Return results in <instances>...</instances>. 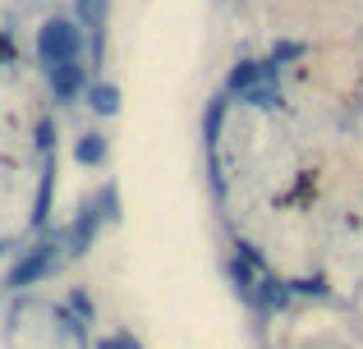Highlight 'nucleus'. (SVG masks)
Listing matches in <instances>:
<instances>
[{
    "instance_id": "obj_5",
    "label": "nucleus",
    "mask_w": 363,
    "mask_h": 349,
    "mask_svg": "<svg viewBox=\"0 0 363 349\" xmlns=\"http://www.w3.org/2000/svg\"><path fill=\"white\" fill-rule=\"evenodd\" d=\"M106 14H111V0H74V18H79V28H88L92 37L106 33Z\"/></svg>"
},
{
    "instance_id": "obj_10",
    "label": "nucleus",
    "mask_w": 363,
    "mask_h": 349,
    "mask_svg": "<svg viewBox=\"0 0 363 349\" xmlns=\"http://www.w3.org/2000/svg\"><path fill=\"white\" fill-rule=\"evenodd\" d=\"M225 110H230V97H212V106H207V143H212V138H216V125H221V120H225Z\"/></svg>"
},
{
    "instance_id": "obj_6",
    "label": "nucleus",
    "mask_w": 363,
    "mask_h": 349,
    "mask_svg": "<svg viewBox=\"0 0 363 349\" xmlns=\"http://www.w3.org/2000/svg\"><path fill=\"white\" fill-rule=\"evenodd\" d=\"M267 74H276V60H244L230 69V97H240L244 88H253L257 79H267Z\"/></svg>"
},
{
    "instance_id": "obj_1",
    "label": "nucleus",
    "mask_w": 363,
    "mask_h": 349,
    "mask_svg": "<svg viewBox=\"0 0 363 349\" xmlns=\"http://www.w3.org/2000/svg\"><path fill=\"white\" fill-rule=\"evenodd\" d=\"M74 23H79V18H51V23H42V33H37V60H42L46 69L83 55V37H79Z\"/></svg>"
},
{
    "instance_id": "obj_9",
    "label": "nucleus",
    "mask_w": 363,
    "mask_h": 349,
    "mask_svg": "<svg viewBox=\"0 0 363 349\" xmlns=\"http://www.w3.org/2000/svg\"><path fill=\"white\" fill-rule=\"evenodd\" d=\"M257 299H262V308H285L290 290H285L281 280H257Z\"/></svg>"
},
{
    "instance_id": "obj_2",
    "label": "nucleus",
    "mask_w": 363,
    "mask_h": 349,
    "mask_svg": "<svg viewBox=\"0 0 363 349\" xmlns=\"http://www.w3.org/2000/svg\"><path fill=\"white\" fill-rule=\"evenodd\" d=\"M46 74H51V92H55L60 106H74V101L88 92V69H83V60H65V64H55V69H46Z\"/></svg>"
},
{
    "instance_id": "obj_8",
    "label": "nucleus",
    "mask_w": 363,
    "mask_h": 349,
    "mask_svg": "<svg viewBox=\"0 0 363 349\" xmlns=\"http://www.w3.org/2000/svg\"><path fill=\"white\" fill-rule=\"evenodd\" d=\"M88 101L97 115H116L120 110V88L116 83H97V88H88Z\"/></svg>"
},
{
    "instance_id": "obj_13",
    "label": "nucleus",
    "mask_w": 363,
    "mask_h": 349,
    "mask_svg": "<svg viewBox=\"0 0 363 349\" xmlns=\"http://www.w3.org/2000/svg\"><path fill=\"white\" fill-rule=\"evenodd\" d=\"M290 290H303V294H322L327 285H322V280H299V285H290Z\"/></svg>"
},
{
    "instance_id": "obj_3",
    "label": "nucleus",
    "mask_w": 363,
    "mask_h": 349,
    "mask_svg": "<svg viewBox=\"0 0 363 349\" xmlns=\"http://www.w3.org/2000/svg\"><path fill=\"white\" fill-rule=\"evenodd\" d=\"M51 267H55V248H51V244H37V248L28 253V258L18 262L14 271H9V285L23 290V285H33V280H42Z\"/></svg>"
},
{
    "instance_id": "obj_12",
    "label": "nucleus",
    "mask_w": 363,
    "mask_h": 349,
    "mask_svg": "<svg viewBox=\"0 0 363 349\" xmlns=\"http://www.w3.org/2000/svg\"><path fill=\"white\" fill-rule=\"evenodd\" d=\"M97 349H138V341H133V336H106Z\"/></svg>"
},
{
    "instance_id": "obj_7",
    "label": "nucleus",
    "mask_w": 363,
    "mask_h": 349,
    "mask_svg": "<svg viewBox=\"0 0 363 349\" xmlns=\"http://www.w3.org/2000/svg\"><path fill=\"white\" fill-rule=\"evenodd\" d=\"M74 161L101 166V161H106V138H101V134H83L79 143H74Z\"/></svg>"
},
{
    "instance_id": "obj_11",
    "label": "nucleus",
    "mask_w": 363,
    "mask_h": 349,
    "mask_svg": "<svg viewBox=\"0 0 363 349\" xmlns=\"http://www.w3.org/2000/svg\"><path fill=\"white\" fill-rule=\"evenodd\" d=\"M69 308H74L79 317H92V299L83 294V290H74V294H69Z\"/></svg>"
},
{
    "instance_id": "obj_4",
    "label": "nucleus",
    "mask_w": 363,
    "mask_h": 349,
    "mask_svg": "<svg viewBox=\"0 0 363 349\" xmlns=\"http://www.w3.org/2000/svg\"><path fill=\"white\" fill-rule=\"evenodd\" d=\"M101 221H106V212H101V202H88V207L79 212V221L69 225V253H74V258L92 248V239H97Z\"/></svg>"
}]
</instances>
